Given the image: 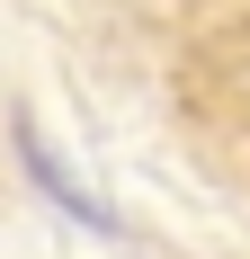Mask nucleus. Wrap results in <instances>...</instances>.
<instances>
[{
  "mask_svg": "<svg viewBox=\"0 0 250 259\" xmlns=\"http://www.w3.org/2000/svg\"><path fill=\"white\" fill-rule=\"evenodd\" d=\"M18 152H27V170L45 179V197H54V206H72L80 224H107V206H99V197H90V188H80V179H72L54 152H45V134H36V125H18Z\"/></svg>",
  "mask_w": 250,
  "mask_h": 259,
  "instance_id": "obj_1",
  "label": "nucleus"
}]
</instances>
